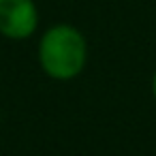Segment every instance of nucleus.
<instances>
[{
  "label": "nucleus",
  "instance_id": "f257e3e1",
  "mask_svg": "<svg viewBox=\"0 0 156 156\" xmlns=\"http://www.w3.org/2000/svg\"><path fill=\"white\" fill-rule=\"evenodd\" d=\"M86 39L73 26H56L41 39V66L54 79L77 77L86 66Z\"/></svg>",
  "mask_w": 156,
  "mask_h": 156
},
{
  "label": "nucleus",
  "instance_id": "f03ea898",
  "mask_svg": "<svg viewBox=\"0 0 156 156\" xmlns=\"http://www.w3.org/2000/svg\"><path fill=\"white\" fill-rule=\"evenodd\" d=\"M37 28L32 0H0V32L9 39H26Z\"/></svg>",
  "mask_w": 156,
  "mask_h": 156
},
{
  "label": "nucleus",
  "instance_id": "7ed1b4c3",
  "mask_svg": "<svg viewBox=\"0 0 156 156\" xmlns=\"http://www.w3.org/2000/svg\"><path fill=\"white\" fill-rule=\"evenodd\" d=\"M152 96L156 98V71H154V75H152Z\"/></svg>",
  "mask_w": 156,
  "mask_h": 156
}]
</instances>
